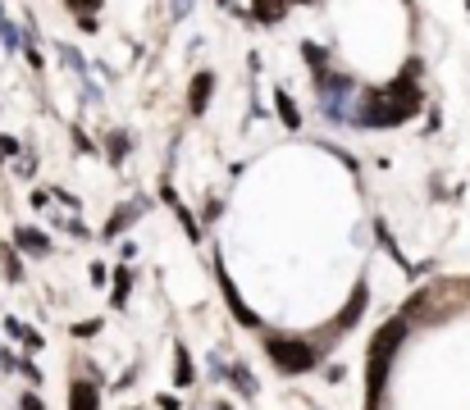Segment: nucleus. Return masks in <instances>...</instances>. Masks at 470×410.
<instances>
[{
    "label": "nucleus",
    "mask_w": 470,
    "mask_h": 410,
    "mask_svg": "<svg viewBox=\"0 0 470 410\" xmlns=\"http://www.w3.org/2000/svg\"><path fill=\"white\" fill-rule=\"evenodd\" d=\"M270 356L274 365H284V374H306L315 365V346L297 342V337H270Z\"/></svg>",
    "instance_id": "obj_1"
},
{
    "label": "nucleus",
    "mask_w": 470,
    "mask_h": 410,
    "mask_svg": "<svg viewBox=\"0 0 470 410\" xmlns=\"http://www.w3.org/2000/svg\"><path fill=\"white\" fill-rule=\"evenodd\" d=\"M69 410H101V392L92 388L87 378H78L73 388H69Z\"/></svg>",
    "instance_id": "obj_2"
},
{
    "label": "nucleus",
    "mask_w": 470,
    "mask_h": 410,
    "mask_svg": "<svg viewBox=\"0 0 470 410\" xmlns=\"http://www.w3.org/2000/svg\"><path fill=\"white\" fill-rule=\"evenodd\" d=\"M19 247L33 251V256H46V238H42V233H33V228H19Z\"/></svg>",
    "instance_id": "obj_3"
},
{
    "label": "nucleus",
    "mask_w": 470,
    "mask_h": 410,
    "mask_svg": "<svg viewBox=\"0 0 470 410\" xmlns=\"http://www.w3.org/2000/svg\"><path fill=\"white\" fill-rule=\"evenodd\" d=\"M206 96H210V78L201 73V78H197V87H192V109H201V105H206Z\"/></svg>",
    "instance_id": "obj_4"
},
{
    "label": "nucleus",
    "mask_w": 470,
    "mask_h": 410,
    "mask_svg": "<svg viewBox=\"0 0 470 410\" xmlns=\"http://www.w3.org/2000/svg\"><path fill=\"white\" fill-rule=\"evenodd\" d=\"M178 383H192V365H187V351L178 346Z\"/></svg>",
    "instance_id": "obj_5"
},
{
    "label": "nucleus",
    "mask_w": 470,
    "mask_h": 410,
    "mask_svg": "<svg viewBox=\"0 0 470 410\" xmlns=\"http://www.w3.org/2000/svg\"><path fill=\"white\" fill-rule=\"evenodd\" d=\"M78 10H92V5H101V0H73Z\"/></svg>",
    "instance_id": "obj_6"
},
{
    "label": "nucleus",
    "mask_w": 470,
    "mask_h": 410,
    "mask_svg": "<svg viewBox=\"0 0 470 410\" xmlns=\"http://www.w3.org/2000/svg\"><path fill=\"white\" fill-rule=\"evenodd\" d=\"M215 410H229V406H215Z\"/></svg>",
    "instance_id": "obj_7"
}]
</instances>
